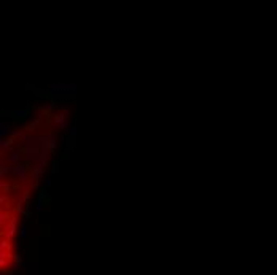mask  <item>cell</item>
Listing matches in <instances>:
<instances>
[{
    "instance_id": "obj_9",
    "label": "cell",
    "mask_w": 277,
    "mask_h": 275,
    "mask_svg": "<svg viewBox=\"0 0 277 275\" xmlns=\"http://www.w3.org/2000/svg\"><path fill=\"white\" fill-rule=\"evenodd\" d=\"M10 115L18 121H26L30 116V110L29 108H13V110H10Z\"/></svg>"
},
{
    "instance_id": "obj_24",
    "label": "cell",
    "mask_w": 277,
    "mask_h": 275,
    "mask_svg": "<svg viewBox=\"0 0 277 275\" xmlns=\"http://www.w3.org/2000/svg\"><path fill=\"white\" fill-rule=\"evenodd\" d=\"M51 172L53 173H58L59 172V161H53L51 162Z\"/></svg>"
},
{
    "instance_id": "obj_15",
    "label": "cell",
    "mask_w": 277,
    "mask_h": 275,
    "mask_svg": "<svg viewBox=\"0 0 277 275\" xmlns=\"http://www.w3.org/2000/svg\"><path fill=\"white\" fill-rule=\"evenodd\" d=\"M24 269H26V273H27V275H37V273H38V262H37V261L26 262V264H24Z\"/></svg>"
},
{
    "instance_id": "obj_1",
    "label": "cell",
    "mask_w": 277,
    "mask_h": 275,
    "mask_svg": "<svg viewBox=\"0 0 277 275\" xmlns=\"http://www.w3.org/2000/svg\"><path fill=\"white\" fill-rule=\"evenodd\" d=\"M22 153L27 162H35L42 151V135H24L21 138Z\"/></svg>"
},
{
    "instance_id": "obj_3",
    "label": "cell",
    "mask_w": 277,
    "mask_h": 275,
    "mask_svg": "<svg viewBox=\"0 0 277 275\" xmlns=\"http://www.w3.org/2000/svg\"><path fill=\"white\" fill-rule=\"evenodd\" d=\"M29 162H19V164L10 165V173L16 178V181L24 183L29 177Z\"/></svg>"
},
{
    "instance_id": "obj_10",
    "label": "cell",
    "mask_w": 277,
    "mask_h": 275,
    "mask_svg": "<svg viewBox=\"0 0 277 275\" xmlns=\"http://www.w3.org/2000/svg\"><path fill=\"white\" fill-rule=\"evenodd\" d=\"M43 118H45V115H43V113H40L38 116H35V118H33V119H32L30 122H27V124L24 126L26 132H32V131H37V129H38V126L42 124Z\"/></svg>"
},
{
    "instance_id": "obj_22",
    "label": "cell",
    "mask_w": 277,
    "mask_h": 275,
    "mask_svg": "<svg viewBox=\"0 0 277 275\" xmlns=\"http://www.w3.org/2000/svg\"><path fill=\"white\" fill-rule=\"evenodd\" d=\"M14 213L21 216L22 213H24V204H19V202H18V204H16V207H14Z\"/></svg>"
},
{
    "instance_id": "obj_21",
    "label": "cell",
    "mask_w": 277,
    "mask_h": 275,
    "mask_svg": "<svg viewBox=\"0 0 277 275\" xmlns=\"http://www.w3.org/2000/svg\"><path fill=\"white\" fill-rule=\"evenodd\" d=\"M0 189H2V193H10V191H11V184L8 181L2 180V181H0Z\"/></svg>"
},
{
    "instance_id": "obj_14",
    "label": "cell",
    "mask_w": 277,
    "mask_h": 275,
    "mask_svg": "<svg viewBox=\"0 0 277 275\" xmlns=\"http://www.w3.org/2000/svg\"><path fill=\"white\" fill-rule=\"evenodd\" d=\"M11 258L10 251H5V250H0V269L2 270H7L8 267V259Z\"/></svg>"
},
{
    "instance_id": "obj_7",
    "label": "cell",
    "mask_w": 277,
    "mask_h": 275,
    "mask_svg": "<svg viewBox=\"0 0 277 275\" xmlns=\"http://www.w3.org/2000/svg\"><path fill=\"white\" fill-rule=\"evenodd\" d=\"M46 188L48 186H43L38 189V194H37V204L35 207H33V210H35L37 213H40L45 210V199H46Z\"/></svg>"
},
{
    "instance_id": "obj_27",
    "label": "cell",
    "mask_w": 277,
    "mask_h": 275,
    "mask_svg": "<svg viewBox=\"0 0 277 275\" xmlns=\"http://www.w3.org/2000/svg\"><path fill=\"white\" fill-rule=\"evenodd\" d=\"M22 216H24L26 220H30V216H32V210H30V209L24 210V213H22Z\"/></svg>"
},
{
    "instance_id": "obj_23",
    "label": "cell",
    "mask_w": 277,
    "mask_h": 275,
    "mask_svg": "<svg viewBox=\"0 0 277 275\" xmlns=\"http://www.w3.org/2000/svg\"><path fill=\"white\" fill-rule=\"evenodd\" d=\"M24 240L26 239H22V237H19L18 240H16V242H14V250H21L22 246H24Z\"/></svg>"
},
{
    "instance_id": "obj_13",
    "label": "cell",
    "mask_w": 277,
    "mask_h": 275,
    "mask_svg": "<svg viewBox=\"0 0 277 275\" xmlns=\"http://www.w3.org/2000/svg\"><path fill=\"white\" fill-rule=\"evenodd\" d=\"M45 169H46V165H42L40 162H35L32 167V180H40L45 173Z\"/></svg>"
},
{
    "instance_id": "obj_4",
    "label": "cell",
    "mask_w": 277,
    "mask_h": 275,
    "mask_svg": "<svg viewBox=\"0 0 277 275\" xmlns=\"http://www.w3.org/2000/svg\"><path fill=\"white\" fill-rule=\"evenodd\" d=\"M69 115H70V110L69 108H64L58 115H53V122H54V127L56 129H62V131L69 132V129L72 126V122L69 119Z\"/></svg>"
},
{
    "instance_id": "obj_19",
    "label": "cell",
    "mask_w": 277,
    "mask_h": 275,
    "mask_svg": "<svg viewBox=\"0 0 277 275\" xmlns=\"http://www.w3.org/2000/svg\"><path fill=\"white\" fill-rule=\"evenodd\" d=\"M8 204H10L8 193H2V196H0V205H2V207H8Z\"/></svg>"
},
{
    "instance_id": "obj_16",
    "label": "cell",
    "mask_w": 277,
    "mask_h": 275,
    "mask_svg": "<svg viewBox=\"0 0 277 275\" xmlns=\"http://www.w3.org/2000/svg\"><path fill=\"white\" fill-rule=\"evenodd\" d=\"M11 239H7V237H2V240H0V250H5V251H11L14 248V245L10 242Z\"/></svg>"
},
{
    "instance_id": "obj_6",
    "label": "cell",
    "mask_w": 277,
    "mask_h": 275,
    "mask_svg": "<svg viewBox=\"0 0 277 275\" xmlns=\"http://www.w3.org/2000/svg\"><path fill=\"white\" fill-rule=\"evenodd\" d=\"M22 156H24V153H22V148L21 150H16V148H11L8 153H7V162L10 165H14V164H19Z\"/></svg>"
},
{
    "instance_id": "obj_5",
    "label": "cell",
    "mask_w": 277,
    "mask_h": 275,
    "mask_svg": "<svg viewBox=\"0 0 277 275\" xmlns=\"http://www.w3.org/2000/svg\"><path fill=\"white\" fill-rule=\"evenodd\" d=\"M16 234H19V218L14 213V215L10 218V221L3 226L2 235H3V237H7V239H13Z\"/></svg>"
},
{
    "instance_id": "obj_26",
    "label": "cell",
    "mask_w": 277,
    "mask_h": 275,
    "mask_svg": "<svg viewBox=\"0 0 277 275\" xmlns=\"http://www.w3.org/2000/svg\"><path fill=\"white\" fill-rule=\"evenodd\" d=\"M30 189L32 191H38L40 188H38V180H32L30 181Z\"/></svg>"
},
{
    "instance_id": "obj_28",
    "label": "cell",
    "mask_w": 277,
    "mask_h": 275,
    "mask_svg": "<svg viewBox=\"0 0 277 275\" xmlns=\"http://www.w3.org/2000/svg\"><path fill=\"white\" fill-rule=\"evenodd\" d=\"M51 184H53V178H49V177H48L46 180H45V186H48V188H49Z\"/></svg>"
},
{
    "instance_id": "obj_8",
    "label": "cell",
    "mask_w": 277,
    "mask_h": 275,
    "mask_svg": "<svg viewBox=\"0 0 277 275\" xmlns=\"http://www.w3.org/2000/svg\"><path fill=\"white\" fill-rule=\"evenodd\" d=\"M16 143V138L13 135L10 137H5V138H0V153H2V156H5L8 153V151L13 148V145Z\"/></svg>"
},
{
    "instance_id": "obj_25",
    "label": "cell",
    "mask_w": 277,
    "mask_h": 275,
    "mask_svg": "<svg viewBox=\"0 0 277 275\" xmlns=\"http://www.w3.org/2000/svg\"><path fill=\"white\" fill-rule=\"evenodd\" d=\"M67 134H69L70 137H75V135H77V126H75V124H72V126H70V129H69V132H67Z\"/></svg>"
},
{
    "instance_id": "obj_17",
    "label": "cell",
    "mask_w": 277,
    "mask_h": 275,
    "mask_svg": "<svg viewBox=\"0 0 277 275\" xmlns=\"http://www.w3.org/2000/svg\"><path fill=\"white\" fill-rule=\"evenodd\" d=\"M10 218H11V215H10V212H7L5 209H2V212H0V226H5L8 221H10Z\"/></svg>"
},
{
    "instance_id": "obj_20",
    "label": "cell",
    "mask_w": 277,
    "mask_h": 275,
    "mask_svg": "<svg viewBox=\"0 0 277 275\" xmlns=\"http://www.w3.org/2000/svg\"><path fill=\"white\" fill-rule=\"evenodd\" d=\"M19 237H22V239L27 237V223H24V221L19 224Z\"/></svg>"
},
{
    "instance_id": "obj_2",
    "label": "cell",
    "mask_w": 277,
    "mask_h": 275,
    "mask_svg": "<svg viewBox=\"0 0 277 275\" xmlns=\"http://www.w3.org/2000/svg\"><path fill=\"white\" fill-rule=\"evenodd\" d=\"M48 92L51 95H58V97H73L77 94V85L75 83H53L51 86L48 88Z\"/></svg>"
},
{
    "instance_id": "obj_12",
    "label": "cell",
    "mask_w": 277,
    "mask_h": 275,
    "mask_svg": "<svg viewBox=\"0 0 277 275\" xmlns=\"http://www.w3.org/2000/svg\"><path fill=\"white\" fill-rule=\"evenodd\" d=\"M13 127H11V122L8 121H2L0 122V138H5V137H10L13 135Z\"/></svg>"
},
{
    "instance_id": "obj_11",
    "label": "cell",
    "mask_w": 277,
    "mask_h": 275,
    "mask_svg": "<svg viewBox=\"0 0 277 275\" xmlns=\"http://www.w3.org/2000/svg\"><path fill=\"white\" fill-rule=\"evenodd\" d=\"M11 259H13V264H11V269L16 272V270H22L24 269V264L26 262H22V255L21 253H13L11 255Z\"/></svg>"
},
{
    "instance_id": "obj_18",
    "label": "cell",
    "mask_w": 277,
    "mask_h": 275,
    "mask_svg": "<svg viewBox=\"0 0 277 275\" xmlns=\"http://www.w3.org/2000/svg\"><path fill=\"white\" fill-rule=\"evenodd\" d=\"M10 173V164L8 162H2L0 164V178H5Z\"/></svg>"
}]
</instances>
